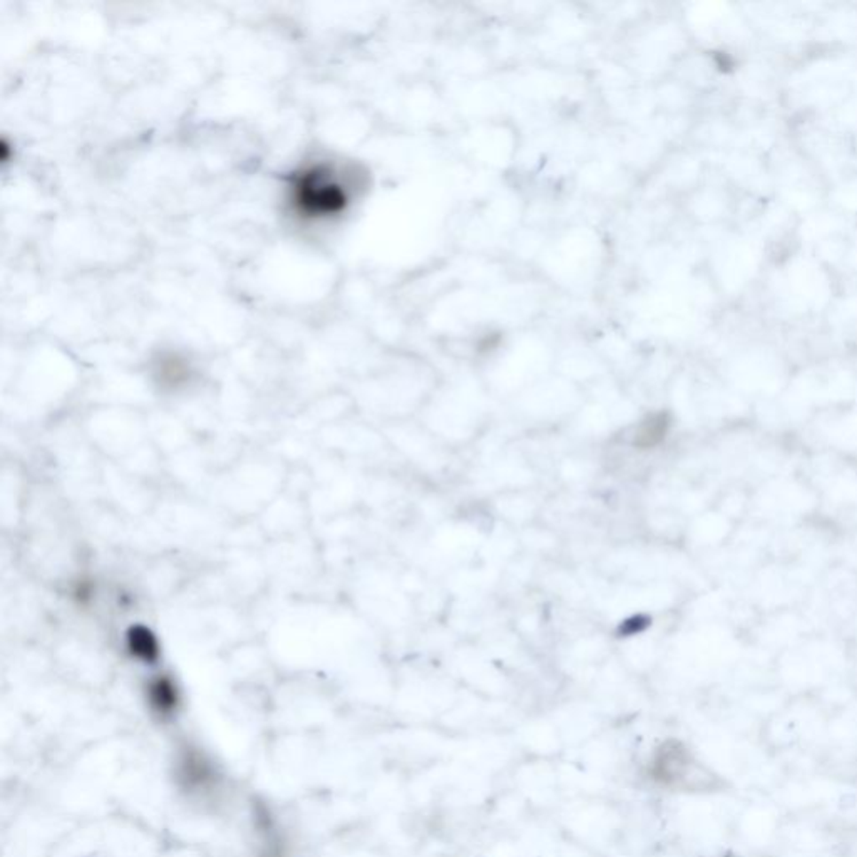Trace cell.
Segmentation results:
<instances>
[{
  "mask_svg": "<svg viewBox=\"0 0 857 857\" xmlns=\"http://www.w3.org/2000/svg\"><path fill=\"white\" fill-rule=\"evenodd\" d=\"M366 175L357 164L332 156H311L285 177L287 213L302 226H326L341 220L362 190Z\"/></svg>",
  "mask_w": 857,
  "mask_h": 857,
  "instance_id": "obj_1",
  "label": "cell"
},
{
  "mask_svg": "<svg viewBox=\"0 0 857 857\" xmlns=\"http://www.w3.org/2000/svg\"><path fill=\"white\" fill-rule=\"evenodd\" d=\"M692 767L690 752L679 742H666L651 757L650 777L666 787H679L692 775Z\"/></svg>",
  "mask_w": 857,
  "mask_h": 857,
  "instance_id": "obj_2",
  "label": "cell"
},
{
  "mask_svg": "<svg viewBox=\"0 0 857 857\" xmlns=\"http://www.w3.org/2000/svg\"><path fill=\"white\" fill-rule=\"evenodd\" d=\"M148 702L151 710L161 719L171 717L179 705V694L175 683L168 679L151 681L148 688Z\"/></svg>",
  "mask_w": 857,
  "mask_h": 857,
  "instance_id": "obj_3",
  "label": "cell"
},
{
  "mask_svg": "<svg viewBox=\"0 0 857 857\" xmlns=\"http://www.w3.org/2000/svg\"><path fill=\"white\" fill-rule=\"evenodd\" d=\"M670 426L668 415L655 414L650 415L636 432L635 444L640 447H653L660 441H664L666 430Z\"/></svg>",
  "mask_w": 857,
  "mask_h": 857,
  "instance_id": "obj_4",
  "label": "cell"
},
{
  "mask_svg": "<svg viewBox=\"0 0 857 857\" xmlns=\"http://www.w3.org/2000/svg\"><path fill=\"white\" fill-rule=\"evenodd\" d=\"M131 650L134 651V655L138 658H143V660H148L149 662L156 655V643H154V640L146 632H143V635L134 633Z\"/></svg>",
  "mask_w": 857,
  "mask_h": 857,
  "instance_id": "obj_5",
  "label": "cell"
}]
</instances>
